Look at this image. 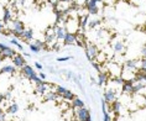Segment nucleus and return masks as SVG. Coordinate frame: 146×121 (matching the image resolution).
Returning a JSON list of instances; mask_svg holds the SVG:
<instances>
[{"label":"nucleus","mask_w":146,"mask_h":121,"mask_svg":"<svg viewBox=\"0 0 146 121\" xmlns=\"http://www.w3.org/2000/svg\"><path fill=\"white\" fill-rule=\"evenodd\" d=\"M29 79H30V80H31V82H35L36 84H37V83H40V82H42V79H41V78H40V77H38V75H36V74H34V75H31V77H30V78H29Z\"/></svg>","instance_id":"obj_27"},{"label":"nucleus","mask_w":146,"mask_h":121,"mask_svg":"<svg viewBox=\"0 0 146 121\" xmlns=\"http://www.w3.org/2000/svg\"><path fill=\"white\" fill-rule=\"evenodd\" d=\"M17 110H19V106H17V104H11V105L9 106L8 111H9L10 114H16Z\"/></svg>","instance_id":"obj_25"},{"label":"nucleus","mask_w":146,"mask_h":121,"mask_svg":"<svg viewBox=\"0 0 146 121\" xmlns=\"http://www.w3.org/2000/svg\"><path fill=\"white\" fill-rule=\"evenodd\" d=\"M141 56L146 57V43L145 45H142V47H141Z\"/></svg>","instance_id":"obj_32"},{"label":"nucleus","mask_w":146,"mask_h":121,"mask_svg":"<svg viewBox=\"0 0 146 121\" xmlns=\"http://www.w3.org/2000/svg\"><path fill=\"white\" fill-rule=\"evenodd\" d=\"M21 38H23V41L30 42L31 40L34 38V30H32V28H25L23 35H21Z\"/></svg>","instance_id":"obj_9"},{"label":"nucleus","mask_w":146,"mask_h":121,"mask_svg":"<svg viewBox=\"0 0 146 121\" xmlns=\"http://www.w3.org/2000/svg\"><path fill=\"white\" fill-rule=\"evenodd\" d=\"M0 74H1V73H0Z\"/></svg>","instance_id":"obj_46"},{"label":"nucleus","mask_w":146,"mask_h":121,"mask_svg":"<svg viewBox=\"0 0 146 121\" xmlns=\"http://www.w3.org/2000/svg\"><path fill=\"white\" fill-rule=\"evenodd\" d=\"M76 40H77V35L73 32H66V36L63 38V45H76Z\"/></svg>","instance_id":"obj_5"},{"label":"nucleus","mask_w":146,"mask_h":121,"mask_svg":"<svg viewBox=\"0 0 146 121\" xmlns=\"http://www.w3.org/2000/svg\"><path fill=\"white\" fill-rule=\"evenodd\" d=\"M35 65H36V68H38V69H42V65L40 64V63H37V62H36V63H35Z\"/></svg>","instance_id":"obj_41"},{"label":"nucleus","mask_w":146,"mask_h":121,"mask_svg":"<svg viewBox=\"0 0 146 121\" xmlns=\"http://www.w3.org/2000/svg\"><path fill=\"white\" fill-rule=\"evenodd\" d=\"M0 54L3 58H13L16 54L15 50L10 48L9 46L4 45V43H0Z\"/></svg>","instance_id":"obj_4"},{"label":"nucleus","mask_w":146,"mask_h":121,"mask_svg":"<svg viewBox=\"0 0 146 121\" xmlns=\"http://www.w3.org/2000/svg\"><path fill=\"white\" fill-rule=\"evenodd\" d=\"M66 90H67V89H66L64 87H57V88H56V93H57L58 95H60V97H61V95L64 93Z\"/></svg>","instance_id":"obj_31"},{"label":"nucleus","mask_w":146,"mask_h":121,"mask_svg":"<svg viewBox=\"0 0 146 121\" xmlns=\"http://www.w3.org/2000/svg\"><path fill=\"white\" fill-rule=\"evenodd\" d=\"M43 1H45V0H43Z\"/></svg>","instance_id":"obj_47"},{"label":"nucleus","mask_w":146,"mask_h":121,"mask_svg":"<svg viewBox=\"0 0 146 121\" xmlns=\"http://www.w3.org/2000/svg\"><path fill=\"white\" fill-rule=\"evenodd\" d=\"M4 99H5L4 95H3V94H0V101H3V100H4Z\"/></svg>","instance_id":"obj_43"},{"label":"nucleus","mask_w":146,"mask_h":121,"mask_svg":"<svg viewBox=\"0 0 146 121\" xmlns=\"http://www.w3.org/2000/svg\"><path fill=\"white\" fill-rule=\"evenodd\" d=\"M13 63H14L15 67L21 68L25 64V60H24V57L21 56V54H15V56L13 57Z\"/></svg>","instance_id":"obj_12"},{"label":"nucleus","mask_w":146,"mask_h":121,"mask_svg":"<svg viewBox=\"0 0 146 121\" xmlns=\"http://www.w3.org/2000/svg\"><path fill=\"white\" fill-rule=\"evenodd\" d=\"M47 88H48V84H47L45 80H42V82H40L36 84V91H37L38 94H45L47 91Z\"/></svg>","instance_id":"obj_11"},{"label":"nucleus","mask_w":146,"mask_h":121,"mask_svg":"<svg viewBox=\"0 0 146 121\" xmlns=\"http://www.w3.org/2000/svg\"><path fill=\"white\" fill-rule=\"evenodd\" d=\"M139 65V60H127L125 62V69L131 72H136Z\"/></svg>","instance_id":"obj_6"},{"label":"nucleus","mask_w":146,"mask_h":121,"mask_svg":"<svg viewBox=\"0 0 146 121\" xmlns=\"http://www.w3.org/2000/svg\"><path fill=\"white\" fill-rule=\"evenodd\" d=\"M58 3H60V0H51V4L54 5V6H57Z\"/></svg>","instance_id":"obj_37"},{"label":"nucleus","mask_w":146,"mask_h":121,"mask_svg":"<svg viewBox=\"0 0 146 121\" xmlns=\"http://www.w3.org/2000/svg\"><path fill=\"white\" fill-rule=\"evenodd\" d=\"M46 95H45V98H46V100L47 101H53V100H56V99L60 97V95H58L57 93H53V91H48V93H45Z\"/></svg>","instance_id":"obj_19"},{"label":"nucleus","mask_w":146,"mask_h":121,"mask_svg":"<svg viewBox=\"0 0 146 121\" xmlns=\"http://www.w3.org/2000/svg\"><path fill=\"white\" fill-rule=\"evenodd\" d=\"M108 78H109V75H108V73H105V72H99V77H98V84L102 87L103 84H105L108 82Z\"/></svg>","instance_id":"obj_15"},{"label":"nucleus","mask_w":146,"mask_h":121,"mask_svg":"<svg viewBox=\"0 0 146 121\" xmlns=\"http://www.w3.org/2000/svg\"><path fill=\"white\" fill-rule=\"evenodd\" d=\"M104 100L107 101V102H109V104L113 102L114 100H116V95L114 93V90L110 89V88L105 90V93H104Z\"/></svg>","instance_id":"obj_8"},{"label":"nucleus","mask_w":146,"mask_h":121,"mask_svg":"<svg viewBox=\"0 0 146 121\" xmlns=\"http://www.w3.org/2000/svg\"><path fill=\"white\" fill-rule=\"evenodd\" d=\"M92 65H93V67L97 69L98 72H102V71H100V65L98 64V63H96V62H93V61H92Z\"/></svg>","instance_id":"obj_33"},{"label":"nucleus","mask_w":146,"mask_h":121,"mask_svg":"<svg viewBox=\"0 0 146 121\" xmlns=\"http://www.w3.org/2000/svg\"><path fill=\"white\" fill-rule=\"evenodd\" d=\"M56 35H54V31H48V32H46V42L47 43H53L56 42Z\"/></svg>","instance_id":"obj_17"},{"label":"nucleus","mask_w":146,"mask_h":121,"mask_svg":"<svg viewBox=\"0 0 146 121\" xmlns=\"http://www.w3.org/2000/svg\"><path fill=\"white\" fill-rule=\"evenodd\" d=\"M83 106H84V102H83L82 99H79V98L72 99V108L77 109V108H83Z\"/></svg>","instance_id":"obj_18"},{"label":"nucleus","mask_w":146,"mask_h":121,"mask_svg":"<svg viewBox=\"0 0 146 121\" xmlns=\"http://www.w3.org/2000/svg\"><path fill=\"white\" fill-rule=\"evenodd\" d=\"M61 98L63 99V100H72V99L74 98V95H73V93H72L71 90H68V89H67L63 94L61 95Z\"/></svg>","instance_id":"obj_22"},{"label":"nucleus","mask_w":146,"mask_h":121,"mask_svg":"<svg viewBox=\"0 0 146 121\" xmlns=\"http://www.w3.org/2000/svg\"><path fill=\"white\" fill-rule=\"evenodd\" d=\"M78 22H79V28L84 31L86 26L88 25V15H83V16H81V17H79V20H78Z\"/></svg>","instance_id":"obj_16"},{"label":"nucleus","mask_w":146,"mask_h":121,"mask_svg":"<svg viewBox=\"0 0 146 121\" xmlns=\"http://www.w3.org/2000/svg\"><path fill=\"white\" fill-rule=\"evenodd\" d=\"M68 60H71V57H60V58H57L58 62H64V61H68Z\"/></svg>","instance_id":"obj_34"},{"label":"nucleus","mask_w":146,"mask_h":121,"mask_svg":"<svg viewBox=\"0 0 146 121\" xmlns=\"http://www.w3.org/2000/svg\"><path fill=\"white\" fill-rule=\"evenodd\" d=\"M40 78H41L42 80H45L46 79V74H45V73H41V74H40Z\"/></svg>","instance_id":"obj_40"},{"label":"nucleus","mask_w":146,"mask_h":121,"mask_svg":"<svg viewBox=\"0 0 146 121\" xmlns=\"http://www.w3.org/2000/svg\"><path fill=\"white\" fill-rule=\"evenodd\" d=\"M30 50H31V51H32V52H34V53H38L40 51H41V50H40L37 46L35 45V43H31V45H30Z\"/></svg>","instance_id":"obj_30"},{"label":"nucleus","mask_w":146,"mask_h":121,"mask_svg":"<svg viewBox=\"0 0 146 121\" xmlns=\"http://www.w3.org/2000/svg\"><path fill=\"white\" fill-rule=\"evenodd\" d=\"M113 47H114V51L116 53H124V51H125V46L121 41H115Z\"/></svg>","instance_id":"obj_14"},{"label":"nucleus","mask_w":146,"mask_h":121,"mask_svg":"<svg viewBox=\"0 0 146 121\" xmlns=\"http://www.w3.org/2000/svg\"><path fill=\"white\" fill-rule=\"evenodd\" d=\"M76 116H77L78 121H92L89 110L86 109L84 106H83V108H77V110H76Z\"/></svg>","instance_id":"obj_3"},{"label":"nucleus","mask_w":146,"mask_h":121,"mask_svg":"<svg viewBox=\"0 0 146 121\" xmlns=\"http://www.w3.org/2000/svg\"><path fill=\"white\" fill-rule=\"evenodd\" d=\"M110 109L111 111H114L115 114H119V110H120V102L118 100H114L113 102H110Z\"/></svg>","instance_id":"obj_21"},{"label":"nucleus","mask_w":146,"mask_h":121,"mask_svg":"<svg viewBox=\"0 0 146 121\" xmlns=\"http://www.w3.org/2000/svg\"><path fill=\"white\" fill-rule=\"evenodd\" d=\"M3 114V109H1V106H0V115Z\"/></svg>","instance_id":"obj_45"},{"label":"nucleus","mask_w":146,"mask_h":121,"mask_svg":"<svg viewBox=\"0 0 146 121\" xmlns=\"http://www.w3.org/2000/svg\"><path fill=\"white\" fill-rule=\"evenodd\" d=\"M139 64H140L139 69H146V57H142L141 60H139Z\"/></svg>","instance_id":"obj_26"},{"label":"nucleus","mask_w":146,"mask_h":121,"mask_svg":"<svg viewBox=\"0 0 146 121\" xmlns=\"http://www.w3.org/2000/svg\"><path fill=\"white\" fill-rule=\"evenodd\" d=\"M0 73H15V65H4L1 69H0Z\"/></svg>","instance_id":"obj_20"},{"label":"nucleus","mask_w":146,"mask_h":121,"mask_svg":"<svg viewBox=\"0 0 146 121\" xmlns=\"http://www.w3.org/2000/svg\"><path fill=\"white\" fill-rule=\"evenodd\" d=\"M4 27H5V24L3 22V21H0V32H3V30H4Z\"/></svg>","instance_id":"obj_36"},{"label":"nucleus","mask_w":146,"mask_h":121,"mask_svg":"<svg viewBox=\"0 0 146 121\" xmlns=\"http://www.w3.org/2000/svg\"><path fill=\"white\" fill-rule=\"evenodd\" d=\"M0 121H6V115L5 114H1V115H0Z\"/></svg>","instance_id":"obj_38"},{"label":"nucleus","mask_w":146,"mask_h":121,"mask_svg":"<svg viewBox=\"0 0 146 121\" xmlns=\"http://www.w3.org/2000/svg\"><path fill=\"white\" fill-rule=\"evenodd\" d=\"M87 10H88L89 14H92V15H97L98 13H99V8L97 6H89V8H87Z\"/></svg>","instance_id":"obj_24"},{"label":"nucleus","mask_w":146,"mask_h":121,"mask_svg":"<svg viewBox=\"0 0 146 121\" xmlns=\"http://www.w3.org/2000/svg\"><path fill=\"white\" fill-rule=\"evenodd\" d=\"M35 45L37 46L40 50H42V48H45V47H46V45L41 41V40H35Z\"/></svg>","instance_id":"obj_29"},{"label":"nucleus","mask_w":146,"mask_h":121,"mask_svg":"<svg viewBox=\"0 0 146 121\" xmlns=\"http://www.w3.org/2000/svg\"><path fill=\"white\" fill-rule=\"evenodd\" d=\"M21 72H23V74H24L25 77H27V78H30L31 75L36 74V73H35V69L32 68V67H30V65H27L26 63H25L23 67H21Z\"/></svg>","instance_id":"obj_10"},{"label":"nucleus","mask_w":146,"mask_h":121,"mask_svg":"<svg viewBox=\"0 0 146 121\" xmlns=\"http://www.w3.org/2000/svg\"><path fill=\"white\" fill-rule=\"evenodd\" d=\"M103 115H104V121H110V115L108 112H103Z\"/></svg>","instance_id":"obj_35"},{"label":"nucleus","mask_w":146,"mask_h":121,"mask_svg":"<svg viewBox=\"0 0 146 121\" xmlns=\"http://www.w3.org/2000/svg\"><path fill=\"white\" fill-rule=\"evenodd\" d=\"M24 30H25V26L20 20H11V28H10L11 34H14L16 37H21Z\"/></svg>","instance_id":"obj_1"},{"label":"nucleus","mask_w":146,"mask_h":121,"mask_svg":"<svg viewBox=\"0 0 146 121\" xmlns=\"http://www.w3.org/2000/svg\"><path fill=\"white\" fill-rule=\"evenodd\" d=\"M98 25H100V20H99V19H96V20H88V27L90 28V30L96 28Z\"/></svg>","instance_id":"obj_23"},{"label":"nucleus","mask_w":146,"mask_h":121,"mask_svg":"<svg viewBox=\"0 0 146 121\" xmlns=\"http://www.w3.org/2000/svg\"><path fill=\"white\" fill-rule=\"evenodd\" d=\"M4 97H5V98H8V99H10V98H11V94H10V93H6Z\"/></svg>","instance_id":"obj_42"},{"label":"nucleus","mask_w":146,"mask_h":121,"mask_svg":"<svg viewBox=\"0 0 146 121\" xmlns=\"http://www.w3.org/2000/svg\"><path fill=\"white\" fill-rule=\"evenodd\" d=\"M66 32H67V30H66L64 26H57L56 28H54V35H56L57 41H63Z\"/></svg>","instance_id":"obj_7"},{"label":"nucleus","mask_w":146,"mask_h":121,"mask_svg":"<svg viewBox=\"0 0 146 121\" xmlns=\"http://www.w3.org/2000/svg\"><path fill=\"white\" fill-rule=\"evenodd\" d=\"M3 20H4V24L10 22L13 20V13L9 8H4V10H3Z\"/></svg>","instance_id":"obj_13"},{"label":"nucleus","mask_w":146,"mask_h":121,"mask_svg":"<svg viewBox=\"0 0 146 121\" xmlns=\"http://www.w3.org/2000/svg\"><path fill=\"white\" fill-rule=\"evenodd\" d=\"M10 43H13L14 46H17V48H19V50H23V45L19 43V41H17L16 38H11V40H10Z\"/></svg>","instance_id":"obj_28"},{"label":"nucleus","mask_w":146,"mask_h":121,"mask_svg":"<svg viewBox=\"0 0 146 121\" xmlns=\"http://www.w3.org/2000/svg\"><path fill=\"white\" fill-rule=\"evenodd\" d=\"M60 1H63V3H71L72 0H60Z\"/></svg>","instance_id":"obj_44"},{"label":"nucleus","mask_w":146,"mask_h":121,"mask_svg":"<svg viewBox=\"0 0 146 121\" xmlns=\"http://www.w3.org/2000/svg\"><path fill=\"white\" fill-rule=\"evenodd\" d=\"M17 3H19L21 6H24V5H25V3H26V0H17Z\"/></svg>","instance_id":"obj_39"},{"label":"nucleus","mask_w":146,"mask_h":121,"mask_svg":"<svg viewBox=\"0 0 146 121\" xmlns=\"http://www.w3.org/2000/svg\"><path fill=\"white\" fill-rule=\"evenodd\" d=\"M84 50H86V56L90 62L96 60L98 57V54H99V51H98L97 46L93 45V43H88V45L84 47Z\"/></svg>","instance_id":"obj_2"}]
</instances>
